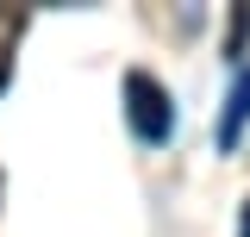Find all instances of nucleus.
Wrapping results in <instances>:
<instances>
[{
    "label": "nucleus",
    "instance_id": "7ed1b4c3",
    "mask_svg": "<svg viewBox=\"0 0 250 237\" xmlns=\"http://www.w3.org/2000/svg\"><path fill=\"white\" fill-rule=\"evenodd\" d=\"M244 38H250V6H238V31H231V44H225V50L238 57V50H244Z\"/></svg>",
    "mask_w": 250,
    "mask_h": 237
},
{
    "label": "nucleus",
    "instance_id": "f257e3e1",
    "mask_svg": "<svg viewBox=\"0 0 250 237\" xmlns=\"http://www.w3.org/2000/svg\"><path fill=\"white\" fill-rule=\"evenodd\" d=\"M125 118H131V131H138L144 144H169V131H175V100H169V88L156 81L150 69H131V75H125Z\"/></svg>",
    "mask_w": 250,
    "mask_h": 237
},
{
    "label": "nucleus",
    "instance_id": "f03ea898",
    "mask_svg": "<svg viewBox=\"0 0 250 237\" xmlns=\"http://www.w3.org/2000/svg\"><path fill=\"white\" fill-rule=\"evenodd\" d=\"M244 125H250V62L238 69V81H231V94H225V113H219V125H213L219 150H238V144H244Z\"/></svg>",
    "mask_w": 250,
    "mask_h": 237
},
{
    "label": "nucleus",
    "instance_id": "20e7f679",
    "mask_svg": "<svg viewBox=\"0 0 250 237\" xmlns=\"http://www.w3.org/2000/svg\"><path fill=\"white\" fill-rule=\"evenodd\" d=\"M238 237H250V200H244V212H238Z\"/></svg>",
    "mask_w": 250,
    "mask_h": 237
}]
</instances>
